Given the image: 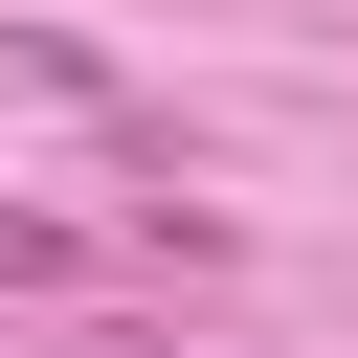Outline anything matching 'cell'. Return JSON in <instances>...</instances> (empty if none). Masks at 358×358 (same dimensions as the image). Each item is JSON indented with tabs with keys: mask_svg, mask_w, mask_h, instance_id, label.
Segmentation results:
<instances>
[{
	"mask_svg": "<svg viewBox=\"0 0 358 358\" xmlns=\"http://www.w3.org/2000/svg\"><path fill=\"white\" fill-rule=\"evenodd\" d=\"M67 268H90V246H67L45 201H0V291H67Z\"/></svg>",
	"mask_w": 358,
	"mask_h": 358,
	"instance_id": "obj_1",
	"label": "cell"
}]
</instances>
